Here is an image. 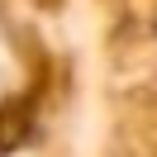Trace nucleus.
I'll list each match as a JSON object with an SVG mask.
<instances>
[{
  "label": "nucleus",
  "mask_w": 157,
  "mask_h": 157,
  "mask_svg": "<svg viewBox=\"0 0 157 157\" xmlns=\"http://www.w3.org/2000/svg\"><path fill=\"white\" fill-rule=\"evenodd\" d=\"M10 76H14V57H10V48L0 43V90L10 86Z\"/></svg>",
  "instance_id": "nucleus-1"
}]
</instances>
